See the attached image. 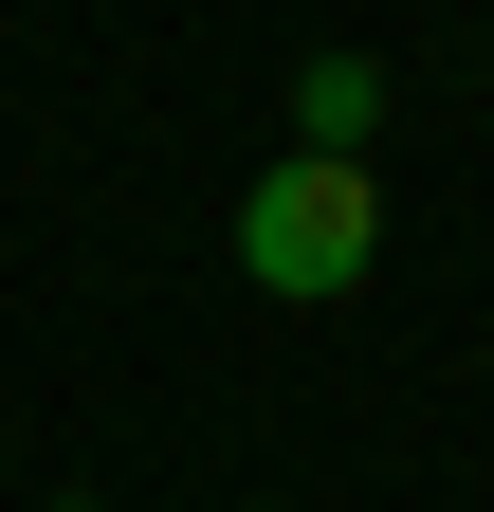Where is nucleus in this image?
Listing matches in <instances>:
<instances>
[{"label": "nucleus", "instance_id": "f257e3e1", "mask_svg": "<svg viewBox=\"0 0 494 512\" xmlns=\"http://www.w3.org/2000/svg\"><path fill=\"white\" fill-rule=\"evenodd\" d=\"M366 256H385V183L330 165V147H275L257 183H238V275H257L275 311H330L366 293Z\"/></svg>", "mask_w": 494, "mask_h": 512}, {"label": "nucleus", "instance_id": "f03ea898", "mask_svg": "<svg viewBox=\"0 0 494 512\" xmlns=\"http://www.w3.org/2000/svg\"><path fill=\"white\" fill-rule=\"evenodd\" d=\"M366 128H385V74H366V55H312V74H293V147L366 165Z\"/></svg>", "mask_w": 494, "mask_h": 512}, {"label": "nucleus", "instance_id": "7ed1b4c3", "mask_svg": "<svg viewBox=\"0 0 494 512\" xmlns=\"http://www.w3.org/2000/svg\"><path fill=\"white\" fill-rule=\"evenodd\" d=\"M55 512H92V494H55Z\"/></svg>", "mask_w": 494, "mask_h": 512}]
</instances>
